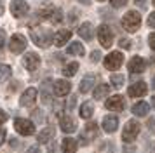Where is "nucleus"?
<instances>
[{
  "label": "nucleus",
  "instance_id": "1",
  "mask_svg": "<svg viewBox=\"0 0 155 153\" xmlns=\"http://www.w3.org/2000/svg\"><path fill=\"white\" fill-rule=\"evenodd\" d=\"M31 38L37 45L40 47H47L51 42H54V33L51 30H45V28H31Z\"/></svg>",
  "mask_w": 155,
  "mask_h": 153
},
{
  "label": "nucleus",
  "instance_id": "2",
  "mask_svg": "<svg viewBox=\"0 0 155 153\" xmlns=\"http://www.w3.org/2000/svg\"><path fill=\"white\" fill-rule=\"evenodd\" d=\"M122 26L124 30H127L129 33H134L138 31L141 26V14L138 11H129V12L122 18Z\"/></svg>",
  "mask_w": 155,
  "mask_h": 153
},
{
  "label": "nucleus",
  "instance_id": "3",
  "mask_svg": "<svg viewBox=\"0 0 155 153\" xmlns=\"http://www.w3.org/2000/svg\"><path fill=\"white\" fill-rule=\"evenodd\" d=\"M140 134V124L136 120H129L126 125H124V131H122V141L124 143H133L136 141Z\"/></svg>",
  "mask_w": 155,
  "mask_h": 153
},
{
  "label": "nucleus",
  "instance_id": "4",
  "mask_svg": "<svg viewBox=\"0 0 155 153\" xmlns=\"http://www.w3.org/2000/svg\"><path fill=\"white\" fill-rule=\"evenodd\" d=\"M122 61H124V54H122L120 50L110 52V54H108L105 59H103V63H105V68H106V70H112V71L119 70L120 64H122Z\"/></svg>",
  "mask_w": 155,
  "mask_h": 153
},
{
  "label": "nucleus",
  "instance_id": "5",
  "mask_svg": "<svg viewBox=\"0 0 155 153\" xmlns=\"http://www.w3.org/2000/svg\"><path fill=\"white\" fill-rule=\"evenodd\" d=\"M14 129L21 136H31L35 132V125L31 120H26V118H16L14 120Z\"/></svg>",
  "mask_w": 155,
  "mask_h": 153
},
{
  "label": "nucleus",
  "instance_id": "6",
  "mask_svg": "<svg viewBox=\"0 0 155 153\" xmlns=\"http://www.w3.org/2000/svg\"><path fill=\"white\" fill-rule=\"evenodd\" d=\"M98 38H99V44L103 47H110L113 44V31L110 30L108 24H101L98 28Z\"/></svg>",
  "mask_w": 155,
  "mask_h": 153
},
{
  "label": "nucleus",
  "instance_id": "7",
  "mask_svg": "<svg viewBox=\"0 0 155 153\" xmlns=\"http://www.w3.org/2000/svg\"><path fill=\"white\" fill-rule=\"evenodd\" d=\"M30 11V5L25 2V0H12L11 2V12L14 18H23V16H26Z\"/></svg>",
  "mask_w": 155,
  "mask_h": 153
},
{
  "label": "nucleus",
  "instance_id": "8",
  "mask_svg": "<svg viewBox=\"0 0 155 153\" xmlns=\"http://www.w3.org/2000/svg\"><path fill=\"white\" fill-rule=\"evenodd\" d=\"M23 66L28 70V71H35L38 66H40V57L35 52H26L25 57H23Z\"/></svg>",
  "mask_w": 155,
  "mask_h": 153
},
{
  "label": "nucleus",
  "instance_id": "9",
  "mask_svg": "<svg viewBox=\"0 0 155 153\" xmlns=\"http://www.w3.org/2000/svg\"><path fill=\"white\" fill-rule=\"evenodd\" d=\"M35 101H37V89H33V87L26 89L21 94V97H19V104H21L23 108L33 106V104H35Z\"/></svg>",
  "mask_w": 155,
  "mask_h": 153
},
{
  "label": "nucleus",
  "instance_id": "10",
  "mask_svg": "<svg viewBox=\"0 0 155 153\" xmlns=\"http://www.w3.org/2000/svg\"><path fill=\"white\" fill-rule=\"evenodd\" d=\"M25 49H26V38H25L21 33L12 35V38H11V52L19 54V52H23Z\"/></svg>",
  "mask_w": 155,
  "mask_h": 153
},
{
  "label": "nucleus",
  "instance_id": "11",
  "mask_svg": "<svg viewBox=\"0 0 155 153\" xmlns=\"http://www.w3.org/2000/svg\"><path fill=\"white\" fill-rule=\"evenodd\" d=\"M98 134H99V131H98V125L94 124V122H89V124L85 125L84 138L80 136V143H82V145H87L89 141H92V139H96V138H98Z\"/></svg>",
  "mask_w": 155,
  "mask_h": 153
},
{
  "label": "nucleus",
  "instance_id": "12",
  "mask_svg": "<svg viewBox=\"0 0 155 153\" xmlns=\"http://www.w3.org/2000/svg\"><path fill=\"white\" fill-rule=\"evenodd\" d=\"M106 108L110 111H122L126 108V101H124V97L120 94H115V96H112L106 101Z\"/></svg>",
  "mask_w": 155,
  "mask_h": 153
},
{
  "label": "nucleus",
  "instance_id": "13",
  "mask_svg": "<svg viewBox=\"0 0 155 153\" xmlns=\"http://www.w3.org/2000/svg\"><path fill=\"white\" fill-rule=\"evenodd\" d=\"M127 68H129L131 73H143L147 70V63H145V59L141 56H134L133 59L129 61V66Z\"/></svg>",
  "mask_w": 155,
  "mask_h": 153
},
{
  "label": "nucleus",
  "instance_id": "14",
  "mask_svg": "<svg viewBox=\"0 0 155 153\" xmlns=\"http://www.w3.org/2000/svg\"><path fill=\"white\" fill-rule=\"evenodd\" d=\"M52 90H54V94L56 96H66V94H70L71 90V83L68 80H56L54 85H52Z\"/></svg>",
  "mask_w": 155,
  "mask_h": 153
},
{
  "label": "nucleus",
  "instance_id": "15",
  "mask_svg": "<svg viewBox=\"0 0 155 153\" xmlns=\"http://www.w3.org/2000/svg\"><path fill=\"white\" fill-rule=\"evenodd\" d=\"M77 33H78V37H80V38L91 42L92 37H94V26H92L91 23H87V21H85V23H82V24L78 26Z\"/></svg>",
  "mask_w": 155,
  "mask_h": 153
},
{
  "label": "nucleus",
  "instance_id": "16",
  "mask_svg": "<svg viewBox=\"0 0 155 153\" xmlns=\"http://www.w3.org/2000/svg\"><path fill=\"white\" fill-rule=\"evenodd\" d=\"M40 16L45 18V19H49L51 23H54V24L63 21V12H61L59 9H47V11H42Z\"/></svg>",
  "mask_w": 155,
  "mask_h": 153
},
{
  "label": "nucleus",
  "instance_id": "17",
  "mask_svg": "<svg viewBox=\"0 0 155 153\" xmlns=\"http://www.w3.org/2000/svg\"><path fill=\"white\" fill-rule=\"evenodd\" d=\"M147 83L145 82H136V83H133V85H131V87H129V90H127V94H129V96L131 97H141V96H145V94H147Z\"/></svg>",
  "mask_w": 155,
  "mask_h": 153
},
{
  "label": "nucleus",
  "instance_id": "18",
  "mask_svg": "<svg viewBox=\"0 0 155 153\" xmlns=\"http://www.w3.org/2000/svg\"><path fill=\"white\" fill-rule=\"evenodd\" d=\"M119 127V117L117 115H106L103 118V129L105 132H115Z\"/></svg>",
  "mask_w": 155,
  "mask_h": 153
},
{
  "label": "nucleus",
  "instance_id": "19",
  "mask_svg": "<svg viewBox=\"0 0 155 153\" xmlns=\"http://www.w3.org/2000/svg\"><path fill=\"white\" fill-rule=\"evenodd\" d=\"M68 38H71L70 30H59V31L54 35V45H56V47H63L64 44L68 42Z\"/></svg>",
  "mask_w": 155,
  "mask_h": 153
},
{
  "label": "nucleus",
  "instance_id": "20",
  "mask_svg": "<svg viewBox=\"0 0 155 153\" xmlns=\"http://www.w3.org/2000/svg\"><path fill=\"white\" fill-rule=\"evenodd\" d=\"M131 111H133L136 117H147L148 111H150V104L145 103V101H140V103H136L133 108H131Z\"/></svg>",
  "mask_w": 155,
  "mask_h": 153
},
{
  "label": "nucleus",
  "instance_id": "21",
  "mask_svg": "<svg viewBox=\"0 0 155 153\" xmlns=\"http://www.w3.org/2000/svg\"><path fill=\"white\" fill-rule=\"evenodd\" d=\"M94 83H96V76L89 73V75L84 76V80L80 82V87H78V89H80L82 94H85V92H89V90L92 89V85H94Z\"/></svg>",
  "mask_w": 155,
  "mask_h": 153
},
{
  "label": "nucleus",
  "instance_id": "22",
  "mask_svg": "<svg viewBox=\"0 0 155 153\" xmlns=\"http://www.w3.org/2000/svg\"><path fill=\"white\" fill-rule=\"evenodd\" d=\"M59 125H61L63 132H66V134H71V132H75V129H77L75 120L70 118V117H63L61 118V122H59Z\"/></svg>",
  "mask_w": 155,
  "mask_h": 153
},
{
  "label": "nucleus",
  "instance_id": "23",
  "mask_svg": "<svg viewBox=\"0 0 155 153\" xmlns=\"http://www.w3.org/2000/svg\"><path fill=\"white\" fill-rule=\"evenodd\" d=\"M54 136H56L54 129H52V127H45L44 131H40V134L37 136V139H38V143H40V145H44V143H49Z\"/></svg>",
  "mask_w": 155,
  "mask_h": 153
},
{
  "label": "nucleus",
  "instance_id": "24",
  "mask_svg": "<svg viewBox=\"0 0 155 153\" xmlns=\"http://www.w3.org/2000/svg\"><path fill=\"white\" fill-rule=\"evenodd\" d=\"M61 150L63 153H77V141L71 138H64L61 143Z\"/></svg>",
  "mask_w": 155,
  "mask_h": 153
},
{
  "label": "nucleus",
  "instance_id": "25",
  "mask_svg": "<svg viewBox=\"0 0 155 153\" xmlns=\"http://www.w3.org/2000/svg\"><path fill=\"white\" fill-rule=\"evenodd\" d=\"M92 113H94V108H92L91 101L82 103V106H80V117H82V118H91Z\"/></svg>",
  "mask_w": 155,
  "mask_h": 153
},
{
  "label": "nucleus",
  "instance_id": "26",
  "mask_svg": "<svg viewBox=\"0 0 155 153\" xmlns=\"http://www.w3.org/2000/svg\"><path fill=\"white\" fill-rule=\"evenodd\" d=\"M106 94H110V87H108L106 83H101V85H98V87L94 89V92H92L94 99H103Z\"/></svg>",
  "mask_w": 155,
  "mask_h": 153
},
{
  "label": "nucleus",
  "instance_id": "27",
  "mask_svg": "<svg viewBox=\"0 0 155 153\" xmlns=\"http://www.w3.org/2000/svg\"><path fill=\"white\" fill-rule=\"evenodd\" d=\"M84 52H85V49L80 42H73V44H70V47H68V54L78 56V54H84Z\"/></svg>",
  "mask_w": 155,
  "mask_h": 153
},
{
  "label": "nucleus",
  "instance_id": "28",
  "mask_svg": "<svg viewBox=\"0 0 155 153\" xmlns=\"http://www.w3.org/2000/svg\"><path fill=\"white\" fill-rule=\"evenodd\" d=\"M77 70H78V63H77V61L68 63V64L63 68V75H64V76H73L75 73H77Z\"/></svg>",
  "mask_w": 155,
  "mask_h": 153
},
{
  "label": "nucleus",
  "instance_id": "29",
  "mask_svg": "<svg viewBox=\"0 0 155 153\" xmlns=\"http://www.w3.org/2000/svg\"><path fill=\"white\" fill-rule=\"evenodd\" d=\"M11 75H12V68L7 66V64H0V82L7 80Z\"/></svg>",
  "mask_w": 155,
  "mask_h": 153
},
{
  "label": "nucleus",
  "instance_id": "30",
  "mask_svg": "<svg viewBox=\"0 0 155 153\" xmlns=\"http://www.w3.org/2000/svg\"><path fill=\"white\" fill-rule=\"evenodd\" d=\"M110 80H112L113 87H117V89H119V87H122V85H124V80H126V78H124V75L115 73V75H112V78H110Z\"/></svg>",
  "mask_w": 155,
  "mask_h": 153
},
{
  "label": "nucleus",
  "instance_id": "31",
  "mask_svg": "<svg viewBox=\"0 0 155 153\" xmlns=\"http://www.w3.org/2000/svg\"><path fill=\"white\" fill-rule=\"evenodd\" d=\"M110 4L113 7H124L127 4V0H110Z\"/></svg>",
  "mask_w": 155,
  "mask_h": 153
},
{
  "label": "nucleus",
  "instance_id": "32",
  "mask_svg": "<svg viewBox=\"0 0 155 153\" xmlns=\"http://www.w3.org/2000/svg\"><path fill=\"white\" fill-rule=\"evenodd\" d=\"M148 26L155 28V12H152L150 16H148Z\"/></svg>",
  "mask_w": 155,
  "mask_h": 153
},
{
  "label": "nucleus",
  "instance_id": "33",
  "mask_svg": "<svg viewBox=\"0 0 155 153\" xmlns=\"http://www.w3.org/2000/svg\"><path fill=\"white\" fill-rule=\"evenodd\" d=\"M101 59V54H99V50H94L91 54V61H99Z\"/></svg>",
  "mask_w": 155,
  "mask_h": 153
},
{
  "label": "nucleus",
  "instance_id": "34",
  "mask_svg": "<svg viewBox=\"0 0 155 153\" xmlns=\"http://www.w3.org/2000/svg\"><path fill=\"white\" fill-rule=\"evenodd\" d=\"M148 44H150L152 49H155V33H152L150 37H148Z\"/></svg>",
  "mask_w": 155,
  "mask_h": 153
},
{
  "label": "nucleus",
  "instance_id": "35",
  "mask_svg": "<svg viewBox=\"0 0 155 153\" xmlns=\"http://www.w3.org/2000/svg\"><path fill=\"white\" fill-rule=\"evenodd\" d=\"M26 153H40V148L38 146H30L28 150H26Z\"/></svg>",
  "mask_w": 155,
  "mask_h": 153
},
{
  "label": "nucleus",
  "instance_id": "36",
  "mask_svg": "<svg viewBox=\"0 0 155 153\" xmlns=\"http://www.w3.org/2000/svg\"><path fill=\"white\" fill-rule=\"evenodd\" d=\"M4 122H7V113L0 110V124H4Z\"/></svg>",
  "mask_w": 155,
  "mask_h": 153
},
{
  "label": "nucleus",
  "instance_id": "37",
  "mask_svg": "<svg viewBox=\"0 0 155 153\" xmlns=\"http://www.w3.org/2000/svg\"><path fill=\"white\" fill-rule=\"evenodd\" d=\"M4 42H5V31H4V30H0V47L4 45Z\"/></svg>",
  "mask_w": 155,
  "mask_h": 153
},
{
  "label": "nucleus",
  "instance_id": "38",
  "mask_svg": "<svg viewBox=\"0 0 155 153\" xmlns=\"http://www.w3.org/2000/svg\"><path fill=\"white\" fill-rule=\"evenodd\" d=\"M4 141H5V131H4V129H0V146L4 145Z\"/></svg>",
  "mask_w": 155,
  "mask_h": 153
},
{
  "label": "nucleus",
  "instance_id": "39",
  "mask_svg": "<svg viewBox=\"0 0 155 153\" xmlns=\"http://www.w3.org/2000/svg\"><path fill=\"white\" fill-rule=\"evenodd\" d=\"M119 44H120V47H129V40H126V38H122Z\"/></svg>",
  "mask_w": 155,
  "mask_h": 153
},
{
  "label": "nucleus",
  "instance_id": "40",
  "mask_svg": "<svg viewBox=\"0 0 155 153\" xmlns=\"http://www.w3.org/2000/svg\"><path fill=\"white\" fill-rule=\"evenodd\" d=\"M148 129H152V131L155 129V118H152V120H148Z\"/></svg>",
  "mask_w": 155,
  "mask_h": 153
},
{
  "label": "nucleus",
  "instance_id": "41",
  "mask_svg": "<svg viewBox=\"0 0 155 153\" xmlns=\"http://www.w3.org/2000/svg\"><path fill=\"white\" fill-rule=\"evenodd\" d=\"M73 104H75V96H71V99H70V106H68V110H71V108H73Z\"/></svg>",
  "mask_w": 155,
  "mask_h": 153
},
{
  "label": "nucleus",
  "instance_id": "42",
  "mask_svg": "<svg viewBox=\"0 0 155 153\" xmlns=\"http://www.w3.org/2000/svg\"><path fill=\"white\" fill-rule=\"evenodd\" d=\"M134 2H136V5L140 4V7H145V0H134Z\"/></svg>",
  "mask_w": 155,
  "mask_h": 153
},
{
  "label": "nucleus",
  "instance_id": "43",
  "mask_svg": "<svg viewBox=\"0 0 155 153\" xmlns=\"http://www.w3.org/2000/svg\"><path fill=\"white\" fill-rule=\"evenodd\" d=\"M47 153H58V151H56V146H51L49 151H47Z\"/></svg>",
  "mask_w": 155,
  "mask_h": 153
},
{
  "label": "nucleus",
  "instance_id": "44",
  "mask_svg": "<svg viewBox=\"0 0 155 153\" xmlns=\"http://www.w3.org/2000/svg\"><path fill=\"white\" fill-rule=\"evenodd\" d=\"M4 12V2H2V0H0V14Z\"/></svg>",
  "mask_w": 155,
  "mask_h": 153
},
{
  "label": "nucleus",
  "instance_id": "45",
  "mask_svg": "<svg viewBox=\"0 0 155 153\" xmlns=\"http://www.w3.org/2000/svg\"><path fill=\"white\" fill-rule=\"evenodd\" d=\"M78 2H82V4H85V5H87V4H91V0H78Z\"/></svg>",
  "mask_w": 155,
  "mask_h": 153
},
{
  "label": "nucleus",
  "instance_id": "46",
  "mask_svg": "<svg viewBox=\"0 0 155 153\" xmlns=\"http://www.w3.org/2000/svg\"><path fill=\"white\" fill-rule=\"evenodd\" d=\"M152 106H153V108H155V96L152 97Z\"/></svg>",
  "mask_w": 155,
  "mask_h": 153
},
{
  "label": "nucleus",
  "instance_id": "47",
  "mask_svg": "<svg viewBox=\"0 0 155 153\" xmlns=\"http://www.w3.org/2000/svg\"><path fill=\"white\" fill-rule=\"evenodd\" d=\"M152 87H153V89H155V78H153V80H152Z\"/></svg>",
  "mask_w": 155,
  "mask_h": 153
},
{
  "label": "nucleus",
  "instance_id": "48",
  "mask_svg": "<svg viewBox=\"0 0 155 153\" xmlns=\"http://www.w3.org/2000/svg\"><path fill=\"white\" fill-rule=\"evenodd\" d=\"M98 2H105V0H98Z\"/></svg>",
  "mask_w": 155,
  "mask_h": 153
}]
</instances>
